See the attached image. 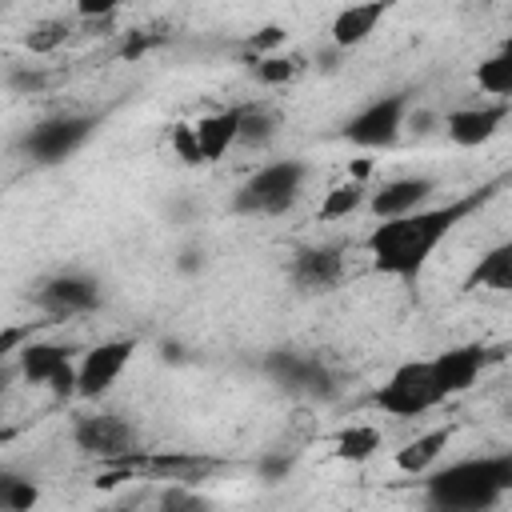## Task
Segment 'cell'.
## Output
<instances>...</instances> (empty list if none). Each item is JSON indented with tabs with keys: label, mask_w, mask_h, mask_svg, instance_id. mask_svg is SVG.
I'll use <instances>...</instances> for the list:
<instances>
[{
	"label": "cell",
	"mask_w": 512,
	"mask_h": 512,
	"mask_svg": "<svg viewBox=\"0 0 512 512\" xmlns=\"http://www.w3.org/2000/svg\"><path fill=\"white\" fill-rule=\"evenodd\" d=\"M500 184H504V180H488V184H480V188H472V192H464V196H456V200H448V204L416 208V212H408V216L380 220V224L368 232V240H364V248H368V256H372V268L384 272V276H400V280L420 276L424 264L432 260V252L440 248V240L452 236V228L464 224L476 208H484V204L496 196Z\"/></svg>",
	"instance_id": "6da1fadb"
},
{
	"label": "cell",
	"mask_w": 512,
	"mask_h": 512,
	"mask_svg": "<svg viewBox=\"0 0 512 512\" xmlns=\"http://www.w3.org/2000/svg\"><path fill=\"white\" fill-rule=\"evenodd\" d=\"M504 492H512V456H480L428 472V504L448 512L492 508Z\"/></svg>",
	"instance_id": "7a4b0ae2"
},
{
	"label": "cell",
	"mask_w": 512,
	"mask_h": 512,
	"mask_svg": "<svg viewBox=\"0 0 512 512\" xmlns=\"http://www.w3.org/2000/svg\"><path fill=\"white\" fill-rule=\"evenodd\" d=\"M304 180H308V164L288 156V160H276V164H264L256 168L232 196V212L236 216H284L300 192H304Z\"/></svg>",
	"instance_id": "3957f363"
},
{
	"label": "cell",
	"mask_w": 512,
	"mask_h": 512,
	"mask_svg": "<svg viewBox=\"0 0 512 512\" xmlns=\"http://www.w3.org/2000/svg\"><path fill=\"white\" fill-rule=\"evenodd\" d=\"M372 404L388 416H424L428 408L444 404V392L436 384V372H432V360H404L400 368H392V376L376 388Z\"/></svg>",
	"instance_id": "277c9868"
},
{
	"label": "cell",
	"mask_w": 512,
	"mask_h": 512,
	"mask_svg": "<svg viewBox=\"0 0 512 512\" xmlns=\"http://www.w3.org/2000/svg\"><path fill=\"white\" fill-rule=\"evenodd\" d=\"M96 124H100V120L88 116V112H56V116L36 120V124L20 136V148H24V156L36 160V164H60V160L76 156V152L92 140Z\"/></svg>",
	"instance_id": "5b68a950"
},
{
	"label": "cell",
	"mask_w": 512,
	"mask_h": 512,
	"mask_svg": "<svg viewBox=\"0 0 512 512\" xmlns=\"http://www.w3.org/2000/svg\"><path fill=\"white\" fill-rule=\"evenodd\" d=\"M408 92H388L376 96L372 104H364L356 116L344 120V140L356 148H392L404 132V116H408Z\"/></svg>",
	"instance_id": "8992f818"
},
{
	"label": "cell",
	"mask_w": 512,
	"mask_h": 512,
	"mask_svg": "<svg viewBox=\"0 0 512 512\" xmlns=\"http://www.w3.org/2000/svg\"><path fill=\"white\" fill-rule=\"evenodd\" d=\"M32 304H36L52 324H56V320H72V316H88V312L100 308V280H92V276H84V272H56V276H48V280L36 288Z\"/></svg>",
	"instance_id": "52a82bcc"
},
{
	"label": "cell",
	"mask_w": 512,
	"mask_h": 512,
	"mask_svg": "<svg viewBox=\"0 0 512 512\" xmlns=\"http://www.w3.org/2000/svg\"><path fill=\"white\" fill-rule=\"evenodd\" d=\"M136 352L132 336H116V340H100L92 348L80 352V400H100L104 392H112V384L120 380V372L128 368Z\"/></svg>",
	"instance_id": "ba28073f"
},
{
	"label": "cell",
	"mask_w": 512,
	"mask_h": 512,
	"mask_svg": "<svg viewBox=\"0 0 512 512\" xmlns=\"http://www.w3.org/2000/svg\"><path fill=\"white\" fill-rule=\"evenodd\" d=\"M72 444H76L80 452H88V456L116 460V456L136 452L140 432H136V424H128L124 416L96 412V416H80V420L72 424Z\"/></svg>",
	"instance_id": "9c48e42d"
},
{
	"label": "cell",
	"mask_w": 512,
	"mask_h": 512,
	"mask_svg": "<svg viewBox=\"0 0 512 512\" xmlns=\"http://www.w3.org/2000/svg\"><path fill=\"white\" fill-rule=\"evenodd\" d=\"M344 276V248L340 244H308L296 248L288 260V280L300 292H332Z\"/></svg>",
	"instance_id": "30bf717a"
},
{
	"label": "cell",
	"mask_w": 512,
	"mask_h": 512,
	"mask_svg": "<svg viewBox=\"0 0 512 512\" xmlns=\"http://www.w3.org/2000/svg\"><path fill=\"white\" fill-rule=\"evenodd\" d=\"M508 112H512V100L476 104V108H452L444 116V132L460 148H480V144H488L500 132V124L508 120Z\"/></svg>",
	"instance_id": "8fae6325"
},
{
	"label": "cell",
	"mask_w": 512,
	"mask_h": 512,
	"mask_svg": "<svg viewBox=\"0 0 512 512\" xmlns=\"http://www.w3.org/2000/svg\"><path fill=\"white\" fill-rule=\"evenodd\" d=\"M488 360H492V352L484 344H456V348H444L440 356H432V372H436L444 400L468 392L480 380V372L488 368Z\"/></svg>",
	"instance_id": "7c38bea8"
},
{
	"label": "cell",
	"mask_w": 512,
	"mask_h": 512,
	"mask_svg": "<svg viewBox=\"0 0 512 512\" xmlns=\"http://www.w3.org/2000/svg\"><path fill=\"white\" fill-rule=\"evenodd\" d=\"M392 4H396V0H356V4L340 8V12L332 16V24H328V40H332L336 48H344V52L360 48L364 40H372V32H376L380 20L392 12Z\"/></svg>",
	"instance_id": "4fadbf2b"
},
{
	"label": "cell",
	"mask_w": 512,
	"mask_h": 512,
	"mask_svg": "<svg viewBox=\"0 0 512 512\" xmlns=\"http://www.w3.org/2000/svg\"><path fill=\"white\" fill-rule=\"evenodd\" d=\"M436 192V180L432 176H396V180H384L372 196H368V212L376 220H392V216H408L416 208H424V200Z\"/></svg>",
	"instance_id": "5bb4252c"
},
{
	"label": "cell",
	"mask_w": 512,
	"mask_h": 512,
	"mask_svg": "<svg viewBox=\"0 0 512 512\" xmlns=\"http://www.w3.org/2000/svg\"><path fill=\"white\" fill-rule=\"evenodd\" d=\"M448 440H452V424H436V428L420 432L416 440H408L404 448H396L392 464H396L404 476H428V472L436 468V460L444 456Z\"/></svg>",
	"instance_id": "9a60e30c"
},
{
	"label": "cell",
	"mask_w": 512,
	"mask_h": 512,
	"mask_svg": "<svg viewBox=\"0 0 512 512\" xmlns=\"http://www.w3.org/2000/svg\"><path fill=\"white\" fill-rule=\"evenodd\" d=\"M72 352H80V348L76 344H56V340H28L16 352V372L28 384H48L52 372L72 360Z\"/></svg>",
	"instance_id": "2e32d148"
},
{
	"label": "cell",
	"mask_w": 512,
	"mask_h": 512,
	"mask_svg": "<svg viewBox=\"0 0 512 512\" xmlns=\"http://www.w3.org/2000/svg\"><path fill=\"white\" fill-rule=\"evenodd\" d=\"M240 120H244V108H220V112H208L196 120V136H200L208 164L224 160V152L240 144Z\"/></svg>",
	"instance_id": "e0dca14e"
},
{
	"label": "cell",
	"mask_w": 512,
	"mask_h": 512,
	"mask_svg": "<svg viewBox=\"0 0 512 512\" xmlns=\"http://www.w3.org/2000/svg\"><path fill=\"white\" fill-rule=\"evenodd\" d=\"M464 288H468V292H476V288H488V292H512V240L488 248V252L472 264Z\"/></svg>",
	"instance_id": "ac0fdd59"
},
{
	"label": "cell",
	"mask_w": 512,
	"mask_h": 512,
	"mask_svg": "<svg viewBox=\"0 0 512 512\" xmlns=\"http://www.w3.org/2000/svg\"><path fill=\"white\" fill-rule=\"evenodd\" d=\"M364 204H368V188H364L360 180H344V184H332V188L324 192V200H320V208H316V220H324V224L348 220V216H356Z\"/></svg>",
	"instance_id": "d6986e66"
},
{
	"label": "cell",
	"mask_w": 512,
	"mask_h": 512,
	"mask_svg": "<svg viewBox=\"0 0 512 512\" xmlns=\"http://www.w3.org/2000/svg\"><path fill=\"white\" fill-rule=\"evenodd\" d=\"M332 452H336V460H344V464H364V460H372V456L380 452V428H372V424H352V428L336 432Z\"/></svg>",
	"instance_id": "ffe728a7"
},
{
	"label": "cell",
	"mask_w": 512,
	"mask_h": 512,
	"mask_svg": "<svg viewBox=\"0 0 512 512\" xmlns=\"http://www.w3.org/2000/svg\"><path fill=\"white\" fill-rule=\"evenodd\" d=\"M248 68H252V76H256L260 84L280 88V84H292V80L304 72V60H300V56H280V52H272V56H252Z\"/></svg>",
	"instance_id": "44dd1931"
},
{
	"label": "cell",
	"mask_w": 512,
	"mask_h": 512,
	"mask_svg": "<svg viewBox=\"0 0 512 512\" xmlns=\"http://www.w3.org/2000/svg\"><path fill=\"white\" fill-rule=\"evenodd\" d=\"M276 128H280V116L272 108L248 104L244 108V120H240V144L244 148H268L272 136H276Z\"/></svg>",
	"instance_id": "7402d4cb"
},
{
	"label": "cell",
	"mask_w": 512,
	"mask_h": 512,
	"mask_svg": "<svg viewBox=\"0 0 512 512\" xmlns=\"http://www.w3.org/2000/svg\"><path fill=\"white\" fill-rule=\"evenodd\" d=\"M476 84H480V92H488V96H500V100H512V60L508 56H500V52H492V56H484L480 64H476Z\"/></svg>",
	"instance_id": "603a6c76"
},
{
	"label": "cell",
	"mask_w": 512,
	"mask_h": 512,
	"mask_svg": "<svg viewBox=\"0 0 512 512\" xmlns=\"http://www.w3.org/2000/svg\"><path fill=\"white\" fill-rule=\"evenodd\" d=\"M68 36H72V24H68V20H36V24L20 36V44H24L32 56H48V52L64 48Z\"/></svg>",
	"instance_id": "cb8c5ba5"
},
{
	"label": "cell",
	"mask_w": 512,
	"mask_h": 512,
	"mask_svg": "<svg viewBox=\"0 0 512 512\" xmlns=\"http://www.w3.org/2000/svg\"><path fill=\"white\" fill-rule=\"evenodd\" d=\"M40 500V488L16 472H0V508L4 512H28Z\"/></svg>",
	"instance_id": "d4e9b609"
},
{
	"label": "cell",
	"mask_w": 512,
	"mask_h": 512,
	"mask_svg": "<svg viewBox=\"0 0 512 512\" xmlns=\"http://www.w3.org/2000/svg\"><path fill=\"white\" fill-rule=\"evenodd\" d=\"M168 144H172V152H176L180 164H188V168L208 164V160H204V148H200V136H196V124L176 120V124L168 128Z\"/></svg>",
	"instance_id": "484cf974"
},
{
	"label": "cell",
	"mask_w": 512,
	"mask_h": 512,
	"mask_svg": "<svg viewBox=\"0 0 512 512\" xmlns=\"http://www.w3.org/2000/svg\"><path fill=\"white\" fill-rule=\"evenodd\" d=\"M288 44V28L284 24H264V28H256L252 36H248V52L252 56H272V52H280Z\"/></svg>",
	"instance_id": "4316f807"
},
{
	"label": "cell",
	"mask_w": 512,
	"mask_h": 512,
	"mask_svg": "<svg viewBox=\"0 0 512 512\" xmlns=\"http://www.w3.org/2000/svg\"><path fill=\"white\" fill-rule=\"evenodd\" d=\"M44 388H48L56 400H68V396H76V392H80V360H68V364H60Z\"/></svg>",
	"instance_id": "83f0119b"
},
{
	"label": "cell",
	"mask_w": 512,
	"mask_h": 512,
	"mask_svg": "<svg viewBox=\"0 0 512 512\" xmlns=\"http://www.w3.org/2000/svg\"><path fill=\"white\" fill-rule=\"evenodd\" d=\"M204 268H208V256H204L200 244H184V248L176 252V272H180V276H200Z\"/></svg>",
	"instance_id": "f1b7e54d"
},
{
	"label": "cell",
	"mask_w": 512,
	"mask_h": 512,
	"mask_svg": "<svg viewBox=\"0 0 512 512\" xmlns=\"http://www.w3.org/2000/svg\"><path fill=\"white\" fill-rule=\"evenodd\" d=\"M24 340H32V324H8L0 332V360H16Z\"/></svg>",
	"instance_id": "f546056e"
},
{
	"label": "cell",
	"mask_w": 512,
	"mask_h": 512,
	"mask_svg": "<svg viewBox=\"0 0 512 512\" xmlns=\"http://www.w3.org/2000/svg\"><path fill=\"white\" fill-rule=\"evenodd\" d=\"M124 0H76V16L80 20H100V16H116Z\"/></svg>",
	"instance_id": "4dcf8cb0"
},
{
	"label": "cell",
	"mask_w": 512,
	"mask_h": 512,
	"mask_svg": "<svg viewBox=\"0 0 512 512\" xmlns=\"http://www.w3.org/2000/svg\"><path fill=\"white\" fill-rule=\"evenodd\" d=\"M432 124H444V120H436V112H428V108H408V116H404V128L416 136H428Z\"/></svg>",
	"instance_id": "1f68e13d"
},
{
	"label": "cell",
	"mask_w": 512,
	"mask_h": 512,
	"mask_svg": "<svg viewBox=\"0 0 512 512\" xmlns=\"http://www.w3.org/2000/svg\"><path fill=\"white\" fill-rule=\"evenodd\" d=\"M288 472H292V456H284V452L260 460V476H264V480H280V476H288Z\"/></svg>",
	"instance_id": "d6a6232c"
},
{
	"label": "cell",
	"mask_w": 512,
	"mask_h": 512,
	"mask_svg": "<svg viewBox=\"0 0 512 512\" xmlns=\"http://www.w3.org/2000/svg\"><path fill=\"white\" fill-rule=\"evenodd\" d=\"M152 44H156V36H148V32H132V36H128V44H124V60H136V56H144Z\"/></svg>",
	"instance_id": "836d02e7"
},
{
	"label": "cell",
	"mask_w": 512,
	"mask_h": 512,
	"mask_svg": "<svg viewBox=\"0 0 512 512\" xmlns=\"http://www.w3.org/2000/svg\"><path fill=\"white\" fill-rule=\"evenodd\" d=\"M8 88L12 92H32V88H44V76L40 72H12L8 76Z\"/></svg>",
	"instance_id": "e575fe53"
},
{
	"label": "cell",
	"mask_w": 512,
	"mask_h": 512,
	"mask_svg": "<svg viewBox=\"0 0 512 512\" xmlns=\"http://www.w3.org/2000/svg\"><path fill=\"white\" fill-rule=\"evenodd\" d=\"M160 356H164V364H184V360H188V352H184L180 340H164V344H160Z\"/></svg>",
	"instance_id": "d590c367"
},
{
	"label": "cell",
	"mask_w": 512,
	"mask_h": 512,
	"mask_svg": "<svg viewBox=\"0 0 512 512\" xmlns=\"http://www.w3.org/2000/svg\"><path fill=\"white\" fill-rule=\"evenodd\" d=\"M372 168H376V164H372L368 156H360V160H352V164H348V180H360V184H364V180L372 176Z\"/></svg>",
	"instance_id": "8d00e7d4"
},
{
	"label": "cell",
	"mask_w": 512,
	"mask_h": 512,
	"mask_svg": "<svg viewBox=\"0 0 512 512\" xmlns=\"http://www.w3.org/2000/svg\"><path fill=\"white\" fill-rule=\"evenodd\" d=\"M500 56H508V60H512V36H508V40L500 44Z\"/></svg>",
	"instance_id": "74e56055"
}]
</instances>
